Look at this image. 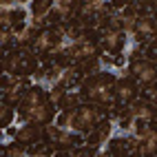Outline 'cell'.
<instances>
[{"label":"cell","mask_w":157,"mask_h":157,"mask_svg":"<svg viewBox=\"0 0 157 157\" xmlns=\"http://www.w3.org/2000/svg\"><path fill=\"white\" fill-rule=\"evenodd\" d=\"M16 109H18V120L38 124V126H47V124L56 122V115H58V109L49 102L47 89L38 82H33L25 91V95L20 98Z\"/></svg>","instance_id":"6da1fadb"},{"label":"cell","mask_w":157,"mask_h":157,"mask_svg":"<svg viewBox=\"0 0 157 157\" xmlns=\"http://www.w3.org/2000/svg\"><path fill=\"white\" fill-rule=\"evenodd\" d=\"M115 82L117 75L111 71H95L82 78V82L78 84L82 98L86 102H95L104 109H113L117 106V98H115Z\"/></svg>","instance_id":"7a4b0ae2"},{"label":"cell","mask_w":157,"mask_h":157,"mask_svg":"<svg viewBox=\"0 0 157 157\" xmlns=\"http://www.w3.org/2000/svg\"><path fill=\"white\" fill-rule=\"evenodd\" d=\"M104 117H106V109L95 104V102H86L84 100L80 106L71 109V111H58L56 124L62 126V128H69V131L86 135L89 131L95 128Z\"/></svg>","instance_id":"3957f363"},{"label":"cell","mask_w":157,"mask_h":157,"mask_svg":"<svg viewBox=\"0 0 157 157\" xmlns=\"http://www.w3.org/2000/svg\"><path fill=\"white\" fill-rule=\"evenodd\" d=\"M40 58L31 47H13L2 51V73H11L18 78H33L40 69Z\"/></svg>","instance_id":"277c9868"},{"label":"cell","mask_w":157,"mask_h":157,"mask_svg":"<svg viewBox=\"0 0 157 157\" xmlns=\"http://www.w3.org/2000/svg\"><path fill=\"white\" fill-rule=\"evenodd\" d=\"M44 140H49L53 144L56 155H69L71 157V151L84 142V135L75 133V131H69V128H62L56 122H51L44 126Z\"/></svg>","instance_id":"5b68a950"},{"label":"cell","mask_w":157,"mask_h":157,"mask_svg":"<svg viewBox=\"0 0 157 157\" xmlns=\"http://www.w3.org/2000/svg\"><path fill=\"white\" fill-rule=\"evenodd\" d=\"M9 140H16L25 146H31L40 140H44V126H38V124H29V122H22V120H16L13 124H9L5 128V142L7 144Z\"/></svg>","instance_id":"8992f818"},{"label":"cell","mask_w":157,"mask_h":157,"mask_svg":"<svg viewBox=\"0 0 157 157\" xmlns=\"http://www.w3.org/2000/svg\"><path fill=\"white\" fill-rule=\"evenodd\" d=\"M102 155H113V157H128V155H137V135L133 133H124L117 131L109 137L106 146L102 148Z\"/></svg>","instance_id":"52a82bcc"},{"label":"cell","mask_w":157,"mask_h":157,"mask_svg":"<svg viewBox=\"0 0 157 157\" xmlns=\"http://www.w3.org/2000/svg\"><path fill=\"white\" fill-rule=\"evenodd\" d=\"M120 71L122 73L117 75V82H115V98H117V106H128L133 100L140 98L142 86L137 84V80L128 73L126 67L120 69Z\"/></svg>","instance_id":"ba28073f"},{"label":"cell","mask_w":157,"mask_h":157,"mask_svg":"<svg viewBox=\"0 0 157 157\" xmlns=\"http://www.w3.org/2000/svg\"><path fill=\"white\" fill-rule=\"evenodd\" d=\"M29 20V7L20 0H2L0 5V25L2 29H13Z\"/></svg>","instance_id":"9c48e42d"},{"label":"cell","mask_w":157,"mask_h":157,"mask_svg":"<svg viewBox=\"0 0 157 157\" xmlns=\"http://www.w3.org/2000/svg\"><path fill=\"white\" fill-rule=\"evenodd\" d=\"M31 84H33V78H18V75H11V73H2V89H0L2 102H9L16 106Z\"/></svg>","instance_id":"30bf717a"},{"label":"cell","mask_w":157,"mask_h":157,"mask_svg":"<svg viewBox=\"0 0 157 157\" xmlns=\"http://www.w3.org/2000/svg\"><path fill=\"white\" fill-rule=\"evenodd\" d=\"M128 42V36L117 29H102L100 33V51L109 56H120Z\"/></svg>","instance_id":"8fae6325"},{"label":"cell","mask_w":157,"mask_h":157,"mask_svg":"<svg viewBox=\"0 0 157 157\" xmlns=\"http://www.w3.org/2000/svg\"><path fill=\"white\" fill-rule=\"evenodd\" d=\"M126 69H128L131 75L137 80V84L142 89L153 84V82H157V62H153V60H146V58L135 60V62H131Z\"/></svg>","instance_id":"7c38bea8"},{"label":"cell","mask_w":157,"mask_h":157,"mask_svg":"<svg viewBox=\"0 0 157 157\" xmlns=\"http://www.w3.org/2000/svg\"><path fill=\"white\" fill-rule=\"evenodd\" d=\"M27 7H29V22L36 29L49 27V16L56 7V0H31Z\"/></svg>","instance_id":"4fadbf2b"},{"label":"cell","mask_w":157,"mask_h":157,"mask_svg":"<svg viewBox=\"0 0 157 157\" xmlns=\"http://www.w3.org/2000/svg\"><path fill=\"white\" fill-rule=\"evenodd\" d=\"M113 131H115V124H113L109 117H104L95 128L89 131V133L84 135V144L93 146V148H95V151L102 155V148L106 146V142H109V137L113 135Z\"/></svg>","instance_id":"5bb4252c"},{"label":"cell","mask_w":157,"mask_h":157,"mask_svg":"<svg viewBox=\"0 0 157 157\" xmlns=\"http://www.w3.org/2000/svg\"><path fill=\"white\" fill-rule=\"evenodd\" d=\"M131 38L142 44H148L153 38H157V16H140Z\"/></svg>","instance_id":"9a60e30c"},{"label":"cell","mask_w":157,"mask_h":157,"mask_svg":"<svg viewBox=\"0 0 157 157\" xmlns=\"http://www.w3.org/2000/svg\"><path fill=\"white\" fill-rule=\"evenodd\" d=\"M78 7H80V0H56V7L49 16V25L71 22V20L75 18Z\"/></svg>","instance_id":"2e32d148"},{"label":"cell","mask_w":157,"mask_h":157,"mask_svg":"<svg viewBox=\"0 0 157 157\" xmlns=\"http://www.w3.org/2000/svg\"><path fill=\"white\" fill-rule=\"evenodd\" d=\"M9 31H11V49L13 47H31L36 36H38V29L31 25L29 20L22 22V25H18V27H13V29H9Z\"/></svg>","instance_id":"e0dca14e"},{"label":"cell","mask_w":157,"mask_h":157,"mask_svg":"<svg viewBox=\"0 0 157 157\" xmlns=\"http://www.w3.org/2000/svg\"><path fill=\"white\" fill-rule=\"evenodd\" d=\"M137 155L140 157L157 155V126L151 133H146L144 137H137Z\"/></svg>","instance_id":"ac0fdd59"},{"label":"cell","mask_w":157,"mask_h":157,"mask_svg":"<svg viewBox=\"0 0 157 157\" xmlns=\"http://www.w3.org/2000/svg\"><path fill=\"white\" fill-rule=\"evenodd\" d=\"M16 120H18V109L9 102H2L0 104V122H2V126L7 128L9 124H13Z\"/></svg>","instance_id":"d6986e66"},{"label":"cell","mask_w":157,"mask_h":157,"mask_svg":"<svg viewBox=\"0 0 157 157\" xmlns=\"http://www.w3.org/2000/svg\"><path fill=\"white\" fill-rule=\"evenodd\" d=\"M2 153L5 155H11V157H25V155H29V146L20 144L16 140H9L7 144H2Z\"/></svg>","instance_id":"ffe728a7"},{"label":"cell","mask_w":157,"mask_h":157,"mask_svg":"<svg viewBox=\"0 0 157 157\" xmlns=\"http://www.w3.org/2000/svg\"><path fill=\"white\" fill-rule=\"evenodd\" d=\"M140 98L148 100L151 104H155V106H157V82H153V84H148V86H144L142 93H140Z\"/></svg>","instance_id":"44dd1931"},{"label":"cell","mask_w":157,"mask_h":157,"mask_svg":"<svg viewBox=\"0 0 157 157\" xmlns=\"http://www.w3.org/2000/svg\"><path fill=\"white\" fill-rule=\"evenodd\" d=\"M144 58H146V60L157 62V38H153L151 42L144 47Z\"/></svg>","instance_id":"7402d4cb"},{"label":"cell","mask_w":157,"mask_h":157,"mask_svg":"<svg viewBox=\"0 0 157 157\" xmlns=\"http://www.w3.org/2000/svg\"><path fill=\"white\" fill-rule=\"evenodd\" d=\"M153 2H155V5H157V0H153Z\"/></svg>","instance_id":"603a6c76"}]
</instances>
